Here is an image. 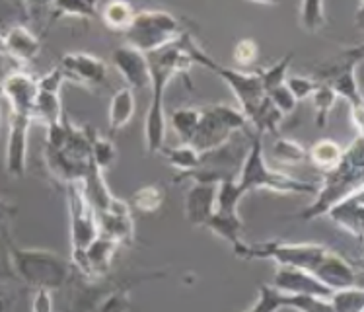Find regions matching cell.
Instances as JSON below:
<instances>
[{
	"mask_svg": "<svg viewBox=\"0 0 364 312\" xmlns=\"http://www.w3.org/2000/svg\"><path fill=\"white\" fill-rule=\"evenodd\" d=\"M189 41L191 33L187 31L176 43L162 47L154 53L146 55L150 71V104L144 115V145L149 155L162 152L166 145V131H168V119L164 112V92L168 88L171 78L178 75H189V68L193 67V61L189 55Z\"/></svg>",
	"mask_w": 364,
	"mask_h": 312,
	"instance_id": "6da1fadb",
	"label": "cell"
},
{
	"mask_svg": "<svg viewBox=\"0 0 364 312\" xmlns=\"http://www.w3.org/2000/svg\"><path fill=\"white\" fill-rule=\"evenodd\" d=\"M364 172V150L363 137H357L349 149L343 150V158L335 170L323 174V182L318 186L316 201L308 205L304 211L298 213V219L302 221H312L318 217H323L327 209L333 207L337 201L353 194L358 187H364L363 182Z\"/></svg>",
	"mask_w": 364,
	"mask_h": 312,
	"instance_id": "7a4b0ae2",
	"label": "cell"
},
{
	"mask_svg": "<svg viewBox=\"0 0 364 312\" xmlns=\"http://www.w3.org/2000/svg\"><path fill=\"white\" fill-rule=\"evenodd\" d=\"M236 184L244 195L257 192V189L298 195H316L318 192L316 184L302 182L287 172L269 168V164L265 162V152H263V141H261V135L257 133L250 135V147L244 156Z\"/></svg>",
	"mask_w": 364,
	"mask_h": 312,
	"instance_id": "3957f363",
	"label": "cell"
},
{
	"mask_svg": "<svg viewBox=\"0 0 364 312\" xmlns=\"http://www.w3.org/2000/svg\"><path fill=\"white\" fill-rule=\"evenodd\" d=\"M10 268L18 279L33 289L57 291L65 287L70 277V261L43 248H20L8 240Z\"/></svg>",
	"mask_w": 364,
	"mask_h": 312,
	"instance_id": "277c9868",
	"label": "cell"
},
{
	"mask_svg": "<svg viewBox=\"0 0 364 312\" xmlns=\"http://www.w3.org/2000/svg\"><path fill=\"white\" fill-rule=\"evenodd\" d=\"M236 133H253L250 121L242 113V110L226 104L205 105L201 108V119L189 145L197 152L207 155L230 142Z\"/></svg>",
	"mask_w": 364,
	"mask_h": 312,
	"instance_id": "5b68a950",
	"label": "cell"
},
{
	"mask_svg": "<svg viewBox=\"0 0 364 312\" xmlns=\"http://www.w3.org/2000/svg\"><path fill=\"white\" fill-rule=\"evenodd\" d=\"M329 250L327 246L316 242H283V240H267V242H242L234 250L236 258L242 260H271L277 266L284 268H298L310 271L318 268L321 258Z\"/></svg>",
	"mask_w": 364,
	"mask_h": 312,
	"instance_id": "8992f818",
	"label": "cell"
},
{
	"mask_svg": "<svg viewBox=\"0 0 364 312\" xmlns=\"http://www.w3.org/2000/svg\"><path fill=\"white\" fill-rule=\"evenodd\" d=\"M183 33L187 31L181 28V22L170 12L141 10L134 14L133 24L123 33V38H125V45L149 55V53L176 43Z\"/></svg>",
	"mask_w": 364,
	"mask_h": 312,
	"instance_id": "52a82bcc",
	"label": "cell"
},
{
	"mask_svg": "<svg viewBox=\"0 0 364 312\" xmlns=\"http://www.w3.org/2000/svg\"><path fill=\"white\" fill-rule=\"evenodd\" d=\"M68 219H70V266L90 281L86 248L100 236V224L94 207L82 194L78 182L68 184Z\"/></svg>",
	"mask_w": 364,
	"mask_h": 312,
	"instance_id": "ba28073f",
	"label": "cell"
},
{
	"mask_svg": "<svg viewBox=\"0 0 364 312\" xmlns=\"http://www.w3.org/2000/svg\"><path fill=\"white\" fill-rule=\"evenodd\" d=\"M57 67L67 80L76 82L84 88L94 90L107 84V65L92 53H67L60 57Z\"/></svg>",
	"mask_w": 364,
	"mask_h": 312,
	"instance_id": "9c48e42d",
	"label": "cell"
},
{
	"mask_svg": "<svg viewBox=\"0 0 364 312\" xmlns=\"http://www.w3.org/2000/svg\"><path fill=\"white\" fill-rule=\"evenodd\" d=\"M31 118L10 113V127L6 139V172L8 176L20 180L28 168V137H30Z\"/></svg>",
	"mask_w": 364,
	"mask_h": 312,
	"instance_id": "30bf717a",
	"label": "cell"
},
{
	"mask_svg": "<svg viewBox=\"0 0 364 312\" xmlns=\"http://www.w3.org/2000/svg\"><path fill=\"white\" fill-rule=\"evenodd\" d=\"M269 285L283 295H314V297L329 298L333 293L310 271L298 268H284V266H277L273 279Z\"/></svg>",
	"mask_w": 364,
	"mask_h": 312,
	"instance_id": "8fae6325",
	"label": "cell"
},
{
	"mask_svg": "<svg viewBox=\"0 0 364 312\" xmlns=\"http://www.w3.org/2000/svg\"><path fill=\"white\" fill-rule=\"evenodd\" d=\"M38 92V78H33L23 71L8 75L0 84V94L6 98L10 113H18V115H30L31 118V110H33Z\"/></svg>",
	"mask_w": 364,
	"mask_h": 312,
	"instance_id": "7c38bea8",
	"label": "cell"
},
{
	"mask_svg": "<svg viewBox=\"0 0 364 312\" xmlns=\"http://www.w3.org/2000/svg\"><path fill=\"white\" fill-rule=\"evenodd\" d=\"M113 67L119 71V75L123 76V80L127 82V88L144 90L150 86V71L146 55L141 51H136L129 45L117 47L112 55Z\"/></svg>",
	"mask_w": 364,
	"mask_h": 312,
	"instance_id": "4fadbf2b",
	"label": "cell"
},
{
	"mask_svg": "<svg viewBox=\"0 0 364 312\" xmlns=\"http://www.w3.org/2000/svg\"><path fill=\"white\" fill-rule=\"evenodd\" d=\"M363 189L358 187L353 194L337 201L333 207L327 209L326 217L329 221H333L339 229L350 234L353 238L360 240L364 232V199Z\"/></svg>",
	"mask_w": 364,
	"mask_h": 312,
	"instance_id": "5bb4252c",
	"label": "cell"
},
{
	"mask_svg": "<svg viewBox=\"0 0 364 312\" xmlns=\"http://www.w3.org/2000/svg\"><path fill=\"white\" fill-rule=\"evenodd\" d=\"M312 274L326 285L327 289L331 291L358 285V274L355 266L349 260H345L341 254L333 252V250H327L326 256L321 258L318 268L314 269Z\"/></svg>",
	"mask_w": 364,
	"mask_h": 312,
	"instance_id": "9a60e30c",
	"label": "cell"
},
{
	"mask_svg": "<svg viewBox=\"0 0 364 312\" xmlns=\"http://www.w3.org/2000/svg\"><path fill=\"white\" fill-rule=\"evenodd\" d=\"M97 224H100V234L113 238L119 244H125L133 238V213L129 203L123 199L115 197L109 207L97 213Z\"/></svg>",
	"mask_w": 364,
	"mask_h": 312,
	"instance_id": "2e32d148",
	"label": "cell"
},
{
	"mask_svg": "<svg viewBox=\"0 0 364 312\" xmlns=\"http://www.w3.org/2000/svg\"><path fill=\"white\" fill-rule=\"evenodd\" d=\"M216 186L191 184L186 194V219L193 227H205L215 213Z\"/></svg>",
	"mask_w": 364,
	"mask_h": 312,
	"instance_id": "e0dca14e",
	"label": "cell"
},
{
	"mask_svg": "<svg viewBox=\"0 0 364 312\" xmlns=\"http://www.w3.org/2000/svg\"><path fill=\"white\" fill-rule=\"evenodd\" d=\"M4 45H6V55H12L22 63H31L39 55L41 39L23 24H16L10 30L4 31Z\"/></svg>",
	"mask_w": 364,
	"mask_h": 312,
	"instance_id": "ac0fdd59",
	"label": "cell"
},
{
	"mask_svg": "<svg viewBox=\"0 0 364 312\" xmlns=\"http://www.w3.org/2000/svg\"><path fill=\"white\" fill-rule=\"evenodd\" d=\"M119 242H115L113 238H107L104 234L92 242V244L86 248V266H88V274H90V281H96L100 277H104L109 269H112L113 258L115 254L119 250Z\"/></svg>",
	"mask_w": 364,
	"mask_h": 312,
	"instance_id": "d6986e66",
	"label": "cell"
},
{
	"mask_svg": "<svg viewBox=\"0 0 364 312\" xmlns=\"http://www.w3.org/2000/svg\"><path fill=\"white\" fill-rule=\"evenodd\" d=\"M205 229L216 234L218 238L226 240L232 246V250H236L244 240H242V231H244V223L238 211H215L213 217L208 219V223L205 224Z\"/></svg>",
	"mask_w": 364,
	"mask_h": 312,
	"instance_id": "ffe728a7",
	"label": "cell"
},
{
	"mask_svg": "<svg viewBox=\"0 0 364 312\" xmlns=\"http://www.w3.org/2000/svg\"><path fill=\"white\" fill-rule=\"evenodd\" d=\"M134 110H136V100H134L133 90L127 86L117 90L109 100V110H107V121H109L112 131L125 129L134 118Z\"/></svg>",
	"mask_w": 364,
	"mask_h": 312,
	"instance_id": "44dd1931",
	"label": "cell"
},
{
	"mask_svg": "<svg viewBox=\"0 0 364 312\" xmlns=\"http://www.w3.org/2000/svg\"><path fill=\"white\" fill-rule=\"evenodd\" d=\"M65 119H67V115H65V110H63L60 94L38 92V98L33 102V110H31V123L38 121L47 129V127L59 125Z\"/></svg>",
	"mask_w": 364,
	"mask_h": 312,
	"instance_id": "7402d4cb",
	"label": "cell"
},
{
	"mask_svg": "<svg viewBox=\"0 0 364 312\" xmlns=\"http://www.w3.org/2000/svg\"><path fill=\"white\" fill-rule=\"evenodd\" d=\"M284 115L277 110L273 102L267 96L261 100V104L247 115L250 127L253 133H257L263 137V133H273L279 131V125L283 123Z\"/></svg>",
	"mask_w": 364,
	"mask_h": 312,
	"instance_id": "603a6c76",
	"label": "cell"
},
{
	"mask_svg": "<svg viewBox=\"0 0 364 312\" xmlns=\"http://www.w3.org/2000/svg\"><path fill=\"white\" fill-rule=\"evenodd\" d=\"M343 158V149L331 139H321L308 150V160L314 164V168H318L321 174L335 170Z\"/></svg>",
	"mask_w": 364,
	"mask_h": 312,
	"instance_id": "cb8c5ba5",
	"label": "cell"
},
{
	"mask_svg": "<svg viewBox=\"0 0 364 312\" xmlns=\"http://www.w3.org/2000/svg\"><path fill=\"white\" fill-rule=\"evenodd\" d=\"M162 155L166 156V160H168L171 168H176L179 174L197 170L203 160L201 152H197L191 145H183V142L178 145V147H171V149L164 147Z\"/></svg>",
	"mask_w": 364,
	"mask_h": 312,
	"instance_id": "d4e9b609",
	"label": "cell"
},
{
	"mask_svg": "<svg viewBox=\"0 0 364 312\" xmlns=\"http://www.w3.org/2000/svg\"><path fill=\"white\" fill-rule=\"evenodd\" d=\"M201 119V108H179L173 110L170 115V125L178 133L179 141L183 145H189L193 139L195 129L199 125Z\"/></svg>",
	"mask_w": 364,
	"mask_h": 312,
	"instance_id": "484cf974",
	"label": "cell"
},
{
	"mask_svg": "<svg viewBox=\"0 0 364 312\" xmlns=\"http://www.w3.org/2000/svg\"><path fill=\"white\" fill-rule=\"evenodd\" d=\"M134 8L131 4H127V2H109V4H105L102 8V12H100V18H102V22L113 31H121V33H125L129 30V26L133 24L134 20Z\"/></svg>",
	"mask_w": 364,
	"mask_h": 312,
	"instance_id": "4316f807",
	"label": "cell"
},
{
	"mask_svg": "<svg viewBox=\"0 0 364 312\" xmlns=\"http://www.w3.org/2000/svg\"><path fill=\"white\" fill-rule=\"evenodd\" d=\"M298 16H300V26L308 33H318L323 30L327 24L326 4L321 0H306L298 6Z\"/></svg>",
	"mask_w": 364,
	"mask_h": 312,
	"instance_id": "83f0119b",
	"label": "cell"
},
{
	"mask_svg": "<svg viewBox=\"0 0 364 312\" xmlns=\"http://www.w3.org/2000/svg\"><path fill=\"white\" fill-rule=\"evenodd\" d=\"M164 199H166V194L160 186H142L131 195V199L127 203L139 213H156L164 205Z\"/></svg>",
	"mask_w": 364,
	"mask_h": 312,
	"instance_id": "f1b7e54d",
	"label": "cell"
},
{
	"mask_svg": "<svg viewBox=\"0 0 364 312\" xmlns=\"http://www.w3.org/2000/svg\"><path fill=\"white\" fill-rule=\"evenodd\" d=\"M329 305L335 312H363L364 311V289L360 285L345 287L333 291L329 297Z\"/></svg>",
	"mask_w": 364,
	"mask_h": 312,
	"instance_id": "f546056e",
	"label": "cell"
},
{
	"mask_svg": "<svg viewBox=\"0 0 364 312\" xmlns=\"http://www.w3.org/2000/svg\"><path fill=\"white\" fill-rule=\"evenodd\" d=\"M277 162L287 164V166H298L308 160V150L294 139H279L271 149Z\"/></svg>",
	"mask_w": 364,
	"mask_h": 312,
	"instance_id": "4dcf8cb0",
	"label": "cell"
},
{
	"mask_svg": "<svg viewBox=\"0 0 364 312\" xmlns=\"http://www.w3.org/2000/svg\"><path fill=\"white\" fill-rule=\"evenodd\" d=\"M312 102L314 108H316V125L323 129L327 125L329 113H331L335 102H337V94L327 84L320 82L318 90L312 94Z\"/></svg>",
	"mask_w": 364,
	"mask_h": 312,
	"instance_id": "1f68e13d",
	"label": "cell"
},
{
	"mask_svg": "<svg viewBox=\"0 0 364 312\" xmlns=\"http://www.w3.org/2000/svg\"><path fill=\"white\" fill-rule=\"evenodd\" d=\"M283 305L296 312H335L329 305V298L314 297V295H284Z\"/></svg>",
	"mask_w": 364,
	"mask_h": 312,
	"instance_id": "d6a6232c",
	"label": "cell"
},
{
	"mask_svg": "<svg viewBox=\"0 0 364 312\" xmlns=\"http://www.w3.org/2000/svg\"><path fill=\"white\" fill-rule=\"evenodd\" d=\"M292 59H294V53H289L287 57H283L281 61H277L275 65L257 71V75H259L265 94H267L269 90H273L277 88V86L284 84V80H287V71H289Z\"/></svg>",
	"mask_w": 364,
	"mask_h": 312,
	"instance_id": "836d02e7",
	"label": "cell"
},
{
	"mask_svg": "<svg viewBox=\"0 0 364 312\" xmlns=\"http://www.w3.org/2000/svg\"><path fill=\"white\" fill-rule=\"evenodd\" d=\"M80 18L90 20L96 16V4L92 2H57L51 6V22H57L59 18Z\"/></svg>",
	"mask_w": 364,
	"mask_h": 312,
	"instance_id": "e575fe53",
	"label": "cell"
},
{
	"mask_svg": "<svg viewBox=\"0 0 364 312\" xmlns=\"http://www.w3.org/2000/svg\"><path fill=\"white\" fill-rule=\"evenodd\" d=\"M90 156H92V162L96 164L100 170H105L109 168L117 156V149L112 142V139H105V137H100L97 133H94L92 137V149H90Z\"/></svg>",
	"mask_w": 364,
	"mask_h": 312,
	"instance_id": "d590c367",
	"label": "cell"
},
{
	"mask_svg": "<svg viewBox=\"0 0 364 312\" xmlns=\"http://www.w3.org/2000/svg\"><path fill=\"white\" fill-rule=\"evenodd\" d=\"M283 293H279L277 289H273L269 283L261 285L259 295H257V303L247 308L245 312H279L281 308H284L283 305Z\"/></svg>",
	"mask_w": 364,
	"mask_h": 312,
	"instance_id": "8d00e7d4",
	"label": "cell"
},
{
	"mask_svg": "<svg viewBox=\"0 0 364 312\" xmlns=\"http://www.w3.org/2000/svg\"><path fill=\"white\" fill-rule=\"evenodd\" d=\"M287 88L290 90V94L294 96L296 102H304L308 98H312V94L318 90L320 82L316 80L314 76H287Z\"/></svg>",
	"mask_w": 364,
	"mask_h": 312,
	"instance_id": "74e56055",
	"label": "cell"
},
{
	"mask_svg": "<svg viewBox=\"0 0 364 312\" xmlns=\"http://www.w3.org/2000/svg\"><path fill=\"white\" fill-rule=\"evenodd\" d=\"M267 98L273 102V105H275L277 110L283 113L284 118L296 110L298 102L294 100V96L290 94V90L287 88V84H281V86H277V88L269 90Z\"/></svg>",
	"mask_w": 364,
	"mask_h": 312,
	"instance_id": "f35d334b",
	"label": "cell"
},
{
	"mask_svg": "<svg viewBox=\"0 0 364 312\" xmlns=\"http://www.w3.org/2000/svg\"><path fill=\"white\" fill-rule=\"evenodd\" d=\"M257 59V43L253 39H242L234 47V63L240 67H250Z\"/></svg>",
	"mask_w": 364,
	"mask_h": 312,
	"instance_id": "ab89813d",
	"label": "cell"
},
{
	"mask_svg": "<svg viewBox=\"0 0 364 312\" xmlns=\"http://www.w3.org/2000/svg\"><path fill=\"white\" fill-rule=\"evenodd\" d=\"M65 82H67V78L63 75V71L59 67H55L49 73H45L43 76H39L38 88L39 92H47V94H60V88H63Z\"/></svg>",
	"mask_w": 364,
	"mask_h": 312,
	"instance_id": "60d3db41",
	"label": "cell"
},
{
	"mask_svg": "<svg viewBox=\"0 0 364 312\" xmlns=\"http://www.w3.org/2000/svg\"><path fill=\"white\" fill-rule=\"evenodd\" d=\"M129 311V298L125 291H113L100 303L97 312H127Z\"/></svg>",
	"mask_w": 364,
	"mask_h": 312,
	"instance_id": "b9f144b4",
	"label": "cell"
},
{
	"mask_svg": "<svg viewBox=\"0 0 364 312\" xmlns=\"http://www.w3.org/2000/svg\"><path fill=\"white\" fill-rule=\"evenodd\" d=\"M16 215H18V207L0 197V236H6Z\"/></svg>",
	"mask_w": 364,
	"mask_h": 312,
	"instance_id": "7bdbcfd3",
	"label": "cell"
},
{
	"mask_svg": "<svg viewBox=\"0 0 364 312\" xmlns=\"http://www.w3.org/2000/svg\"><path fill=\"white\" fill-rule=\"evenodd\" d=\"M31 312H53L51 291L36 289V295L31 301Z\"/></svg>",
	"mask_w": 364,
	"mask_h": 312,
	"instance_id": "ee69618b",
	"label": "cell"
},
{
	"mask_svg": "<svg viewBox=\"0 0 364 312\" xmlns=\"http://www.w3.org/2000/svg\"><path fill=\"white\" fill-rule=\"evenodd\" d=\"M0 55H6V45H4V33L0 31Z\"/></svg>",
	"mask_w": 364,
	"mask_h": 312,
	"instance_id": "f6af8a7d",
	"label": "cell"
},
{
	"mask_svg": "<svg viewBox=\"0 0 364 312\" xmlns=\"http://www.w3.org/2000/svg\"><path fill=\"white\" fill-rule=\"evenodd\" d=\"M0 312H6V303H4V297L0 293Z\"/></svg>",
	"mask_w": 364,
	"mask_h": 312,
	"instance_id": "bcb514c9",
	"label": "cell"
},
{
	"mask_svg": "<svg viewBox=\"0 0 364 312\" xmlns=\"http://www.w3.org/2000/svg\"><path fill=\"white\" fill-rule=\"evenodd\" d=\"M2 110V108H0ZM0 125H2V112H0Z\"/></svg>",
	"mask_w": 364,
	"mask_h": 312,
	"instance_id": "7dc6e473",
	"label": "cell"
}]
</instances>
